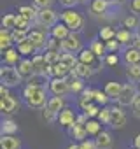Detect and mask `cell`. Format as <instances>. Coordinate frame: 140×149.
Segmentation results:
<instances>
[{
	"label": "cell",
	"mask_w": 140,
	"mask_h": 149,
	"mask_svg": "<svg viewBox=\"0 0 140 149\" xmlns=\"http://www.w3.org/2000/svg\"><path fill=\"white\" fill-rule=\"evenodd\" d=\"M124 61L126 65H133V63H140V49L131 46L124 51Z\"/></svg>",
	"instance_id": "obj_23"
},
{
	"label": "cell",
	"mask_w": 140,
	"mask_h": 149,
	"mask_svg": "<svg viewBox=\"0 0 140 149\" xmlns=\"http://www.w3.org/2000/svg\"><path fill=\"white\" fill-rule=\"evenodd\" d=\"M91 102H95V90H82L81 91V98H79V105H81V109H84L88 104H91Z\"/></svg>",
	"instance_id": "obj_30"
},
{
	"label": "cell",
	"mask_w": 140,
	"mask_h": 149,
	"mask_svg": "<svg viewBox=\"0 0 140 149\" xmlns=\"http://www.w3.org/2000/svg\"><path fill=\"white\" fill-rule=\"evenodd\" d=\"M124 125H126V114H124V111L121 109V105H114L112 107L110 126L116 128V130H121V128H124Z\"/></svg>",
	"instance_id": "obj_10"
},
{
	"label": "cell",
	"mask_w": 140,
	"mask_h": 149,
	"mask_svg": "<svg viewBox=\"0 0 140 149\" xmlns=\"http://www.w3.org/2000/svg\"><path fill=\"white\" fill-rule=\"evenodd\" d=\"M131 46H135V47L140 49V35H138V33H133V44H131Z\"/></svg>",
	"instance_id": "obj_55"
},
{
	"label": "cell",
	"mask_w": 140,
	"mask_h": 149,
	"mask_svg": "<svg viewBox=\"0 0 140 149\" xmlns=\"http://www.w3.org/2000/svg\"><path fill=\"white\" fill-rule=\"evenodd\" d=\"M18 13L23 14L25 18H28L32 23H35V21H37V16H39V7H37V6H33V7H32V6H21V7L18 9Z\"/></svg>",
	"instance_id": "obj_24"
},
{
	"label": "cell",
	"mask_w": 140,
	"mask_h": 149,
	"mask_svg": "<svg viewBox=\"0 0 140 149\" xmlns=\"http://www.w3.org/2000/svg\"><path fill=\"white\" fill-rule=\"evenodd\" d=\"M2 53H4V63H6V65H12V67H14V65H18V63L21 61V58H19L21 54H19L18 47H16V49L7 47V49H4Z\"/></svg>",
	"instance_id": "obj_16"
},
{
	"label": "cell",
	"mask_w": 140,
	"mask_h": 149,
	"mask_svg": "<svg viewBox=\"0 0 140 149\" xmlns=\"http://www.w3.org/2000/svg\"><path fill=\"white\" fill-rule=\"evenodd\" d=\"M18 107L19 105H18V102H16V98L12 95L0 98V111H2L4 114H14L18 111Z\"/></svg>",
	"instance_id": "obj_12"
},
{
	"label": "cell",
	"mask_w": 140,
	"mask_h": 149,
	"mask_svg": "<svg viewBox=\"0 0 140 149\" xmlns=\"http://www.w3.org/2000/svg\"><path fill=\"white\" fill-rule=\"evenodd\" d=\"M123 28H128V30H135L138 28V14H128L123 18Z\"/></svg>",
	"instance_id": "obj_33"
},
{
	"label": "cell",
	"mask_w": 140,
	"mask_h": 149,
	"mask_svg": "<svg viewBox=\"0 0 140 149\" xmlns=\"http://www.w3.org/2000/svg\"><path fill=\"white\" fill-rule=\"evenodd\" d=\"M133 114H135V118H138L140 119V91H138V95H137V98H135V102H133Z\"/></svg>",
	"instance_id": "obj_52"
},
{
	"label": "cell",
	"mask_w": 140,
	"mask_h": 149,
	"mask_svg": "<svg viewBox=\"0 0 140 149\" xmlns=\"http://www.w3.org/2000/svg\"><path fill=\"white\" fill-rule=\"evenodd\" d=\"M138 91H140V83H138Z\"/></svg>",
	"instance_id": "obj_61"
},
{
	"label": "cell",
	"mask_w": 140,
	"mask_h": 149,
	"mask_svg": "<svg viewBox=\"0 0 140 149\" xmlns=\"http://www.w3.org/2000/svg\"><path fill=\"white\" fill-rule=\"evenodd\" d=\"M11 44H12V35H11V30H7V28H2L0 30V49H7V47H11Z\"/></svg>",
	"instance_id": "obj_32"
},
{
	"label": "cell",
	"mask_w": 140,
	"mask_h": 149,
	"mask_svg": "<svg viewBox=\"0 0 140 149\" xmlns=\"http://www.w3.org/2000/svg\"><path fill=\"white\" fill-rule=\"evenodd\" d=\"M81 2H86V0H77V4H81Z\"/></svg>",
	"instance_id": "obj_60"
},
{
	"label": "cell",
	"mask_w": 140,
	"mask_h": 149,
	"mask_svg": "<svg viewBox=\"0 0 140 149\" xmlns=\"http://www.w3.org/2000/svg\"><path fill=\"white\" fill-rule=\"evenodd\" d=\"M2 28H7V30H14L16 28V14L9 13L2 18Z\"/></svg>",
	"instance_id": "obj_42"
},
{
	"label": "cell",
	"mask_w": 140,
	"mask_h": 149,
	"mask_svg": "<svg viewBox=\"0 0 140 149\" xmlns=\"http://www.w3.org/2000/svg\"><path fill=\"white\" fill-rule=\"evenodd\" d=\"M67 79H68V84H70V91H72V93H81V91L84 90V83H82V77L76 76L74 72L70 74V76H68Z\"/></svg>",
	"instance_id": "obj_22"
},
{
	"label": "cell",
	"mask_w": 140,
	"mask_h": 149,
	"mask_svg": "<svg viewBox=\"0 0 140 149\" xmlns=\"http://www.w3.org/2000/svg\"><path fill=\"white\" fill-rule=\"evenodd\" d=\"M18 51H19V54H23V56H28V54H33L37 49L32 46V42H30V40H25V42L18 44Z\"/></svg>",
	"instance_id": "obj_43"
},
{
	"label": "cell",
	"mask_w": 140,
	"mask_h": 149,
	"mask_svg": "<svg viewBox=\"0 0 140 149\" xmlns=\"http://www.w3.org/2000/svg\"><path fill=\"white\" fill-rule=\"evenodd\" d=\"M110 100V97L105 93V90H95V102L100 104V105H107V102Z\"/></svg>",
	"instance_id": "obj_45"
},
{
	"label": "cell",
	"mask_w": 140,
	"mask_h": 149,
	"mask_svg": "<svg viewBox=\"0 0 140 149\" xmlns=\"http://www.w3.org/2000/svg\"><path fill=\"white\" fill-rule=\"evenodd\" d=\"M18 132V125L12 119H4L2 123V135H14Z\"/></svg>",
	"instance_id": "obj_38"
},
{
	"label": "cell",
	"mask_w": 140,
	"mask_h": 149,
	"mask_svg": "<svg viewBox=\"0 0 140 149\" xmlns=\"http://www.w3.org/2000/svg\"><path fill=\"white\" fill-rule=\"evenodd\" d=\"M58 21V14L53 7H46V9H39V16H37V21L35 25H39L40 28H51L54 26Z\"/></svg>",
	"instance_id": "obj_4"
},
{
	"label": "cell",
	"mask_w": 140,
	"mask_h": 149,
	"mask_svg": "<svg viewBox=\"0 0 140 149\" xmlns=\"http://www.w3.org/2000/svg\"><path fill=\"white\" fill-rule=\"evenodd\" d=\"M49 91H51L53 95L65 97V95L70 91L68 79H67V77H51V79H49Z\"/></svg>",
	"instance_id": "obj_8"
},
{
	"label": "cell",
	"mask_w": 140,
	"mask_h": 149,
	"mask_svg": "<svg viewBox=\"0 0 140 149\" xmlns=\"http://www.w3.org/2000/svg\"><path fill=\"white\" fill-rule=\"evenodd\" d=\"M76 119H77V114H76L72 109H68V107L61 109L60 114H58V121H60V125L65 126V128H70V126L76 123Z\"/></svg>",
	"instance_id": "obj_11"
},
{
	"label": "cell",
	"mask_w": 140,
	"mask_h": 149,
	"mask_svg": "<svg viewBox=\"0 0 140 149\" xmlns=\"http://www.w3.org/2000/svg\"><path fill=\"white\" fill-rule=\"evenodd\" d=\"M117 61H119V58H117V54H116V53H112V54H107V56H105V65H109V67L117 65Z\"/></svg>",
	"instance_id": "obj_50"
},
{
	"label": "cell",
	"mask_w": 140,
	"mask_h": 149,
	"mask_svg": "<svg viewBox=\"0 0 140 149\" xmlns=\"http://www.w3.org/2000/svg\"><path fill=\"white\" fill-rule=\"evenodd\" d=\"M7 88H9V86H6V84H2V86H0V95H2V97H9V95H11Z\"/></svg>",
	"instance_id": "obj_56"
},
{
	"label": "cell",
	"mask_w": 140,
	"mask_h": 149,
	"mask_svg": "<svg viewBox=\"0 0 140 149\" xmlns=\"http://www.w3.org/2000/svg\"><path fill=\"white\" fill-rule=\"evenodd\" d=\"M61 44H63V51L65 53L77 54V53L82 51V40H81V37H79L77 32H70V35L61 40Z\"/></svg>",
	"instance_id": "obj_7"
},
{
	"label": "cell",
	"mask_w": 140,
	"mask_h": 149,
	"mask_svg": "<svg viewBox=\"0 0 140 149\" xmlns=\"http://www.w3.org/2000/svg\"><path fill=\"white\" fill-rule=\"evenodd\" d=\"M133 149H138V147H133Z\"/></svg>",
	"instance_id": "obj_63"
},
{
	"label": "cell",
	"mask_w": 140,
	"mask_h": 149,
	"mask_svg": "<svg viewBox=\"0 0 140 149\" xmlns=\"http://www.w3.org/2000/svg\"><path fill=\"white\" fill-rule=\"evenodd\" d=\"M11 35H12V42L14 44H21L28 39V32L26 30H19V28H14L11 30Z\"/></svg>",
	"instance_id": "obj_39"
},
{
	"label": "cell",
	"mask_w": 140,
	"mask_h": 149,
	"mask_svg": "<svg viewBox=\"0 0 140 149\" xmlns=\"http://www.w3.org/2000/svg\"><path fill=\"white\" fill-rule=\"evenodd\" d=\"M67 149H81V144H70Z\"/></svg>",
	"instance_id": "obj_58"
},
{
	"label": "cell",
	"mask_w": 140,
	"mask_h": 149,
	"mask_svg": "<svg viewBox=\"0 0 140 149\" xmlns=\"http://www.w3.org/2000/svg\"><path fill=\"white\" fill-rule=\"evenodd\" d=\"M0 147L2 149H19L21 140L14 135H2V139H0Z\"/></svg>",
	"instance_id": "obj_20"
},
{
	"label": "cell",
	"mask_w": 140,
	"mask_h": 149,
	"mask_svg": "<svg viewBox=\"0 0 140 149\" xmlns=\"http://www.w3.org/2000/svg\"><path fill=\"white\" fill-rule=\"evenodd\" d=\"M54 0H33V6H37L39 9H46V7H51Z\"/></svg>",
	"instance_id": "obj_51"
},
{
	"label": "cell",
	"mask_w": 140,
	"mask_h": 149,
	"mask_svg": "<svg viewBox=\"0 0 140 149\" xmlns=\"http://www.w3.org/2000/svg\"><path fill=\"white\" fill-rule=\"evenodd\" d=\"M70 30L63 21L61 23H56L54 26H51V37H56V39H60V40H63V39H67L68 35H70Z\"/></svg>",
	"instance_id": "obj_18"
},
{
	"label": "cell",
	"mask_w": 140,
	"mask_h": 149,
	"mask_svg": "<svg viewBox=\"0 0 140 149\" xmlns=\"http://www.w3.org/2000/svg\"><path fill=\"white\" fill-rule=\"evenodd\" d=\"M46 107H49L51 111H54V112L60 114V111L65 109V98L60 97V95H54V97H51V98L47 100V105H46Z\"/></svg>",
	"instance_id": "obj_28"
},
{
	"label": "cell",
	"mask_w": 140,
	"mask_h": 149,
	"mask_svg": "<svg viewBox=\"0 0 140 149\" xmlns=\"http://www.w3.org/2000/svg\"><path fill=\"white\" fill-rule=\"evenodd\" d=\"M68 133H70V137L76 139V140H84L89 135L88 130H86V126H79V125H72V126L68 128Z\"/></svg>",
	"instance_id": "obj_25"
},
{
	"label": "cell",
	"mask_w": 140,
	"mask_h": 149,
	"mask_svg": "<svg viewBox=\"0 0 140 149\" xmlns=\"http://www.w3.org/2000/svg\"><path fill=\"white\" fill-rule=\"evenodd\" d=\"M16 67H18V70H19V74H21V77H23V79H28V77L32 76V74H35L33 63H32V60H28V58L21 60Z\"/></svg>",
	"instance_id": "obj_19"
},
{
	"label": "cell",
	"mask_w": 140,
	"mask_h": 149,
	"mask_svg": "<svg viewBox=\"0 0 140 149\" xmlns=\"http://www.w3.org/2000/svg\"><path fill=\"white\" fill-rule=\"evenodd\" d=\"M0 79H2V84H6V86H9V88H11V86H18V84L23 81V77H21L18 67L14 68L12 65H6V67L0 68Z\"/></svg>",
	"instance_id": "obj_3"
},
{
	"label": "cell",
	"mask_w": 140,
	"mask_h": 149,
	"mask_svg": "<svg viewBox=\"0 0 140 149\" xmlns=\"http://www.w3.org/2000/svg\"><path fill=\"white\" fill-rule=\"evenodd\" d=\"M89 118H96L98 116V112H100V104H96V102H91V104H88L84 109H82Z\"/></svg>",
	"instance_id": "obj_44"
},
{
	"label": "cell",
	"mask_w": 140,
	"mask_h": 149,
	"mask_svg": "<svg viewBox=\"0 0 140 149\" xmlns=\"http://www.w3.org/2000/svg\"><path fill=\"white\" fill-rule=\"evenodd\" d=\"M74 74L76 76H79V77H82V79H89L93 74H95V68L91 67V65H88V63H77L76 65V68H74Z\"/></svg>",
	"instance_id": "obj_21"
},
{
	"label": "cell",
	"mask_w": 140,
	"mask_h": 149,
	"mask_svg": "<svg viewBox=\"0 0 140 149\" xmlns=\"http://www.w3.org/2000/svg\"><path fill=\"white\" fill-rule=\"evenodd\" d=\"M60 4L65 7H72L74 4H77V0H60Z\"/></svg>",
	"instance_id": "obj_54"
},
{
	"label": "cell",
	"mask_w": 140,
	"mask_h": 149,
	"mask_svg": "<svg viewBox=\"0 0 140 149\" xmlns=\"http://www.w3.org/2000/svg\"><path fill=\"white\" fill-rule=\"evenodd\" d=\"M46 90H47V88L26 84V86L23 88L21 95H23V98H25V102H26L28 107H32V109H44V107L47 105V100H49V98H46V97H47V95H46Z\"/></svg>",
	"instance_id": "obj_1"
},
{
	"label": "cell",
	"mask_w": 140,
	"mask_h": 149,
	"mask_svg": "<svg viewBox=\"0 0 140 149\" xmlns=\"http://www.w3.org/2000/svg\"><path fill=\"white\" fill-rule=\"evenodd\" d=\"M133 147H138V149H140V133L133 139Z\"/></svg>",
	"instance_id": "obj_57"
},
{
	"label": "cell",
	"mask_w": 140,
	"mask_h": 149,
	"mask_svg": "<svg viewBox=\"0 0 140 149\" xmlns=\"http://www.w3.org/2000/svg\"><path fill=\"white\" fill-rule=\"evenodd\" d=\"M61 21L72 30V32H79V30H82V26H84V18H82V14L81 13H77L76 9H65L63 13H61Z\"/></svg>",
	"instance_id": "obj_2"
},
{
	"label": "cell",
	"mask_w": 140,
	"mask_h": 149,
	"mask_svg": "<svg viewBox=\"0 0 140 149\" xmlns=\"http://www.w3.org/2000/svg\"><path fill=\"white\" fill-rule=\"evenodd\" d=\"M138 28H140V26H138ZM138 35H140V30H138Z\"/></svg>",
	"instance_id": "obj_62"
},
{
	"label": "cell",
	"mask_w": 140,
	"mask_h": 149,
	"mask_svg": "<svg viewBox=\"0 0 140 149\" xmlns=\"http://www.w3.org/2000/svg\"><path fill=\"white\" fill-rule=\"evenodd\" d=\"M114 2H119V4H123V2H126V0H114Z\"/></svg>",
	"instance_id": "obj_59"
},
{
	"label": "cell",
	"mask_w": 140,
	"mask_h": 149,
	"mask_svg": "<svg viewBox=\"0 0 140 149\" xmlns=\"http://www.w3.org/2000/svg\"><path fill=\"white\" fill-rule=\"evenodd\" d=\"M26 84H32V86H40V88H49V76L47 74H32L28 79H25Z\"/></svg>",
	"instance_id": "obj_15"
},
{
	"label": "cell",
	"mask_w": 140,
	"mask_h": 149,
	"mask_svg": "<svg viewBox=\"0 0 140 149\" xmlns=\"http://www.w3.org/2000/svg\"><path fill=\"white\" fill-rule=\"evenodd\" d=\"M32 63H33V68H35L37 74H47V76L51 77V67H53V65L47 63L44 53H42V54H35V56L32 58Z\"/></svg>",
	"instance_id": "obj_9"
},
{
	"label": "cell",
	"mask_w": 140,
	"mask_h": 149,
	"mask_svg": "<svg viewBox=\"0 0 140 149\" xmlns=\"http://www.w3.org/2000/svg\"><path fill=\"white\" fill-rule=\"evenodd\" d=\"M130 11L133 14H140V0H131L130 2Z\"/></svg>",
	"instance_id": "obj_53"
},
{
	"label": "cell",
	"mask_w": 140,
	"mask_h": 149,
	"mask_svg": "<svg viewBox=\"0 0 140 149\" xmlns=\"http://www.w3.org/2000/svg\"><path fill=\"white\" fill-rule=\"evenodd\" d=\"M26 40H30L32 46H33L37 51H42V49L47 47L49 37H47V32H44V28H32V30L28 32V39H26Z\"/></svg>",
	"instance_id": "obj_6"
},
{
	"label": "cell",
	"mask_w": 140,
	"mask_h": 149,
	"mask_svg": "<svg viewBox=\"0 0 140 149\" xmlns=\"http://www.w3.org/2000/svg\"><path fill=\"white\" fill-rule=\"evenodd\" d=\"M61 61H63V63H67L70 68L74 70V68H76V65L79 63V58H77V54H72V53H65V51H63V54H61Z\"/></svg>",
	"instance_id": "obj_41"
},
{
	"label": "cell",
	"mask_w": 140,
	"mask_h": 149,
	"mask_svg": "<svg viewBox=\"0 0 140 149\" xmlns=\"http://www.w3.org/2000/svg\"><path fill=\"white\" fill-rule=\"evenodd\" d=\"M16 28H19V30H26V32H30L32 30V21L28 19V18H25L23 14H16Z\"/></svg>",
	"instance_id": "obj_37"
},
{
	"label": "cell",
	"mask_w": 140,
	"mask_h": 149,
	"mask_svg": "<svg viewBox=\"0 0 140 149\" xmlns=\"http://www.w3.org/2000/svg\"><path fill=\"white\" fill-rule=\"evenodd\" d=\"M95 142H96V147H98V149H110V147H112V144H114L112 135H110L109 132H103V130L96 135Z\"/></svg>",
	"instance_id": "obj_17"
},
{
	"label": "cell",
	"mask_w": 140,
	"mask_h": 149,
	"mask_svg": "<svg viewBox=\"0 0 140 149\" xmlns=\"http://www.w3.org/2000/svg\"><path fill=\"white\" fill-rule=\"evenodd\" d=\"M126 77L130 79V83H140V63L126 67Z\"/></svg>",
	"instance_id": "obj_27"
},
{
	"label": "cell",
	"mask_w": 140,
	"mask_h": 149,
	"mask_svg": "<svg viewBox=\"0 0 140 149\" xmlns=\"http://www.w3.org/2000/svg\"><path fill=\"white\" fill-rule=\"evenodd\" d=\"M81 149H98V147H96V142L95 140L84 139V140H81Z\"/></svg>",
	"instance_id": "obj_49"
},
{
	"label": "cell",
	"mask_w": 140,
	"mask_h": 149,
	"mask_svg": "<svg viewBox=\"0 0 140 149\" xmlns=\"http://www.w3.org/2000/svg\"><path fill=\"white\" fill-rule=\"evenodd\" d=\"M93 51H95V54L98 56V58H102L105 53H107V47H105V42L98 37V39H95V40H91V46H89Z\"/></svg>",
	"instance_id": "obj_34"
},
{
	"label": "cell",
	"mask_w": 140,
	"mask_h": 149,
	"mask_svg": "<svg viewBox=\"0 0 140 149\" xmlns=\"http://www.w3.org/2000/svg\"><path fill=\"white\" fill-rule=\"evenodd\" d=\"M72 72H74L72 68L60 60L58 63H54V65L51 67V77H68Z\"/></svg>",
	"instance_id": "obj_14"
},
{
	"label": "cell",
	"mask_w": 140,
	"mask_h": 149,
	"mask_svg": "<svg viewBox=\"0 0 140 149\" xmlns=\"http://www.w3.org/2000/svg\"><path fill=\"white\" fill-rule=\"evenodd\" d=\"M123 86H124V84H121V83L110 81V83H107V84H105V88H103V90H105V93H107L110 98H114V100H116V98L119 97V93L123 91Z\"/></svg>",
	"instance_id": "obj_26"
},
{
	"label": "cell",
	"mask_w": 140,
	"mask_h": 149,
	"mask_svg": "<svg viewBox=\"0 0 140 149\" xmlns=\"http://www.w3.org/2000/svg\"><path fill=\"white\" fill-rule=\"evenodd\" d=\"M42 118H44L46 123H54V121L58 119V112L51 111L49 107H44V109H42Z\"/></svg>",
	"instance_id": "obj_46"
},
{
	"label": "cell",
	"mask_w": 140,
	"mask_h": 149,
	"mask_svg": "<svg viewBox=\"0 0 140 149\" xmlns=\"http://www.w3.org/2000/svg\"><path fill=\"white\" fill-rule=\"evenodd\" d=\"M137 95H138V88H135L133 83H128V84L123 86V91L119 93V97L116 98V102H117V105H121V107L133 105Z\"/></svg>",
	"instance_id": "obj_5"
},
{
	"label": "cell",
	"mask_w": 140,
	"mask_h": 149,
	"mask_svg": "<svg viewBox=\"0 0 140 149\" xmlns=\"http://www.w3.org/2000/svg\"><path fill=\"white\" fill-rule=\"evenodd\" d=\"M61 54H63V51H56V49H46L44 51V56H46L47 63H51V65L58 63L61 60Z\"/></svg>",
	"instance_id": "obj_36"
},
{
	"label": "cell",
	"mask_w": 140,
	"mask_h": 149,
	"mask_svg": "<svg viewBox=\"0 0 140 149\" xmlns=\"http://www.w3.org/2000/svg\"><path fill=\"white\" fill-rule=\"evenodd\" d=\"M46 49L63 51V44H61V40H60V39H56V37H49V40H47V47H46Z\"/></svg>",
	"instance_id": "obj_47"
},
{
	"label": "cell",
	"mask_w": 140,
	"mask_h": 149,
	"mask_svg": "<svg viewBox=\"0 0 140 149\" xmlns=\"http://www.w3.org/2000/svg\"><path fill=\"white\" fill-rule=\"evenodd\" d=\"M105 47H107V51L116 53V51L121 47V42H119L117 39H110V40H107V42H105Z\"/></svg>",
	"instance_id": "obj_48"
},
{
	"label": "cell",
	"mask_w": 140,
	"mask_h": 149,
	"mask_svg": "<svg viewBox=\"0 0 140 149\" xmlns=\"http://www.w3.org/2000/svg\"><path fill=\"white\" fill-rule=\"evenodd\" d=\"M109 7H110V0H91L89 2V13L93 16H102L103 13H107Z\"/></svg>",
	"instance_id": "obj_13"
},
{
	"label": "cell",
	"mask_w": 140,
	"mask_h": 149,
	"mask_svg": "<svg viewBox=\"0 0 140 149\" xmlns=\"http://www.w3.org/2000/svg\"><path fill=\"white\" fill-rule=\"evenodd\" d=\"M102 125H103V123H102L100 119H93V118H89L88 123H86V130H88L89 135H95V137H96V135L102 132Z\"/></svg>",
	"instance_id": "obj_31"
},
{
	"label": "cell",
	"mask_w": 140,
	"mask_h": 149,
	"mask_svg": "<svg viewBox=\"0 0 140 149\" xmlns=\"http://www.w3.org/2000/svg\"><path fill=\"white\" fill-rule=\"evenodd\" d=\"M103 125H110V118H112V107H107V105H103L102 109H100V112H98V116H96Z\"/></svg>",
	"instance_id": "obj_40"
},
{
	"label": "cell",
	"mask_w": 140,
	"mask_h": 149,
	"mask_svg": "<svg viewBox=\"0 0 140 149\" xmlns=\"http://www.w3.org/2000/svg\"><path fill=\"white\" fill-rule=\"evenodd\" d=\"M116 35H117V32H116L112 26H102L100 32H98V37H100L103 42H107V40H110V39H116Z\"/></svg>",
	"instance_id": "obj_35"
},
{
	"label": "cell",
	"mask_w": 140,
	"mask_h": 149,
	"mask_svg": "<svg viewBox=\"0 0 140 149\" xmlns=\"http://www.w3.org/2000/svg\"><path fill=\"white\" fill-rule=\"evenodd\" d=\"M116 39L121 42V46L133 44V33H131V30H128V28H121V30H117Z\"/></svg>",
	"instance_id": "obj_29"
}]
</instances>
